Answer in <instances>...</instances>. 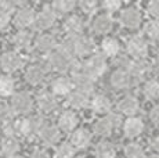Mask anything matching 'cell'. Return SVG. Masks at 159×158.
<instances>
[{"mask_svg": "<svg viewBox=\"0 0 159 158\" xmlns=\"http://www.w3.org/2000/svg\"><path fill=\"white\" fill-rule=\"evenodd\" d=\"M47 67L57 72H66L73 67V50L69 38L48 54Z\"/></svg>", "mask_w": 159, "mask_h": 158, "instance_id": "1", "label": "cell"}, {"mask_svg": "<svg viewBox=\"0 0 159 158\" xmlns=\"http://www.w3.org/2000/svg\"><path fill=\"white\" fill-rule=\"evenodd\" d=\"M79 67H80L82 71L86 72L87 75H90L91 78L97 79L107 71V58L101 53L96 51L90 57H87L83 63L79 64Z\"/></svg>", "mask_w": 159, "mask_h": 158, "instance_id": "2", "label": "cell"}, {"mask_svg": "<svg viewBox=\"0 0 159 158\" xmlns=\"http://www.w3.org/2000/svg\"><path fill=\"white\" fill-rule=\"evenodd\" d=\"M71 81H72V85H73V87H75V90L83 92V93H86V95L93 93L94 87H96V79L91 78L90 75H87L86 72L82 71L79 64L78 65L73 64Z\"/></svg>", "mask_w": 159, "mask_h": 158, "instance_id": "3", "label": "cell"}, {"mask_svg": "<svg viewBox=\"0 0 159 158\" xmlns=\"http://www.w3.org/2000/svg\"><path fill=\"white\" fill-rule=\"evenodd\" d=\"M44 125L46 122L42 117H30V118L17 121V130H18V135L30 137V136L39 135L40 129Z\"/></svg>", "mask_w": 159, "mask_h": 158, "instance_id": "4", "label": "cell"}, {"mask_svg": "<svg viewBox=\"0 0 159 158\" xmlns=\"http://www.w3.org/2000/svg\"><path fill=\"white\" fill-rule=\"evenodd\" d=\"M72 44V50H73V56H89L90 57L91 54L96 53V43L91 38L84 35L76 36V38H69Z\"/></svg>", "mask_w": 159, "mask_h": 158, "instance_id": "5", "label": "cell"}, {"mask_svg": "<svg viewBox=\"0 0 159 158\" xmlns=\"http://www.w3.org/2000/svg\"><path fill=\"white\" fill-rule=\"evenodd\" d=\"M126 50L133 60H144L148 54V44L141 36H131L126 43Z\"/></svg>", "mask_w": 159, "mask_h": 158, "instance_id": "6", "label": "cell"}, {"mask_svg": "<svg viewBox=\"0 0 159 158\" xmlns=\"http://www.w3.org/2000/svg\"><path fill=\"white\" fill-rule=\"evenodd\" d=\"M33 107V99L29 93L18 92L11 97V110L17 114H28Z\"/></svg>", "mask_w": 159, "mask_h": 158, "instance_id": "7", "label": "cell"}, {"mask_svg": "<svg viewBox=\"0 0 159 158\" xmlns=\"http://www.w3.org/2000/svg\"><path fill=\"white\" fill-rule=\"evenodd\" d=\"M24 60L15 51H6L0 56V67L6 72H15L22 67Z\"/></svg>", "mask_w": 159, "mask_h": 158, "instance_id": "8", "label": "cell"}, {"mask_svg": "<svg viewBox=\"0 0 159 158\" xmlns=\"http://www.w3.org/2000/svg\"><path fill=\"white\" fill-rule=\"evenodd\" d=\"M120 22L123 26L130 29H136L141 25V21H143V16L140 13L139 8L136 7H127L125 8L123 11L120 13Z\"/></svg>", "mask_w": 159, "mask_h": 158, "instance_id": "9", "label": "cell"}, {"mask_svg": "<svg viewBox=\"0 0 159 158\" xmlns=\"http://www.w3.org/2000/svg\"><path fill=\"white\" fill-rule=\"evenodd\" d=\"M35 18H36V14L32 8L21 7V8H18L14 16V24H15V26L25 31L26 28H29L30 25L35 24Z\"/></svg>", "mask_w": 159, "mask_h": 158, "instance_id": "10", "label": "cell"}, {"mask_svg": "<svg viewBox=\"0 0 159 158\" xmlns=\"http://www.w3.org/2000/svg\"><path fill=\"white\" fill-rule=\"evenodd\" d=\"M56 18L57 16L51 10V7H44L43 10H40V13L36 14L35 25L40 31H47V29H50L56 24Z\"/></svg>", "mask_w": 159, "mask_h": 158, "instance_id": "11", "label": "cell"}, {"mask_svg": "<svg viewBox=\"0 0 159 158\" xmlns=\"http://www.w3.org/2000/svg\"><path fill=\"white\" fill-rule=\"evenodd\" d=\"M112 26H114V20L107 13L97 16L91 22V29L97 35H107V33L111 32Z\"/></svg>", "mask_w": 159, "mask_h": 158, "instance_id": "12", "label": "cell"}, {"mask_svg": "<svg viewBox=\"0 0 159 158\" xmlns=\"http://www.w3.org/2000/svg\"><path fill=\"white\" fill-rule=\"evenodd\" d=\"M58 39L53 33H42L36 38L35 46L42 53H51L58 47Z\"/></svg>", "mask_w": 159, "mask_h": 158, "instance_id": "13", "label": "cell"}, {"mask_svg": "<svg viewBox=\"0 0 159 158\" xmlns=\"http://www.w3.org/2000/svg\"><path fill=\"white\" fill-rule=\"evenodd\" d=\"M79 123V118L78 115L73 111H64L60 114L58 117V129L62 130V132H73L76 129Z\"/></svg>", "mask_w": 159, "mask_h": 158, "instance_id": "14", "label": "cell"}, {"mask_svg": "<svg viewBox=\"0 0 159 158\" xmlns=\"http://www.w3.org/2000/svg\"><path fill=\"white\" fill-rule=\"evenodd\" d=\"M38 108L42 114H53L54 111L58 108V103L57 99L53 93H42L38 97Z\"/></svg>", "mask_w": 159, "mask_h": 158, "instance_id": "15", "label": "cell"}, {"mask_svg": "<svg viewBox=\"0 0 159 158\" xmlns=\"http://www.w3.org/2000/svg\"><path fill=\"white\" fill-rule=\"evenodd\" d=\"M111 85L118 90H125L129 89L133 85V78L126 69H116L114 74L111 75Z\"/></svg>", "mask_w": 159, "mask_h": 158, "instance_id": "16", "label": "cell"}, {"mask_svg": "<svg viewBox=\"0 0 159 158\" xmlns=\"http://www.w3.org/2000/svg\"><path fill=\"white\" fill-rule=\"evenodd\" d=\"M46 72H47V69H46V67L43 64H33V65H30L29 68L26 69L25 79L29 85L36 86V85L42 83V82L44 81Z\"/></svg>", "mask_w": 159, "mask_h": 158, "instance_id": "17", "label": "cell"}, {"mask_svg": "<svg viewBox=\"0 0 159 158\" xmlns=\"http://www.w3.org/2000/svg\"><path fill=\"white\" fill-rule=\"evenodd\" d=\"M118 110L122 115H126V117H134V115L139 112L140 110V103L136 97L133 96H125L123 99L119 101L118 104Z\"/></svg>", "mask_w": 159, "mask_h": 158, "instance_id": "18", "label": "cell"}, {"mask_svg": "<svg viewBox=\"0 0 159 158\" xmlns=\"http://www.w3.org/2000/svg\"><path fill=\"white\" fill-rule=\"evenodd\" d=\"M72 89V81L68 77H58L51 82V92L54 96H68Z\"/></svg>", "mask_w": 159, "mask_h": 158, "instance_id": "19", "label": "cell"}, {"mask_svg": "<svg viewBox=\"0 0 159 158\" xmlns=\"http://www.w3.org/2000/svg\"><path fill=\"white\" fill-rule=\"evenodd\" d=\"M60 136H61V130L56 125H50V123H46L40 129V132H39L40 140L47 146H53L56 143H58Z\"/></svg>", "mask_w": 159, "mask_h": 158, "instance_id": "20", "label": "cell"}, {"mask_svg": "<svg viewBox=\"0 0 159 158\" xmlns=\"http://www.w3.org/2000/svg\"><path fill=\"white\" fill-rule=\"evenodd\" d=\"M123 132H125V135L130 139L137 137V136H140L143 132H144V122L137 117L127 118V119L125 121Z\"/></svg>", "mask_w": 159, "mask_h": 158, "instance_id": "21", "label": "cell"}, {"mask_svg": "<svg viewBox=\"0 0 159 158\" xmlns=\"http://www.w3.org/2000/svg\"><path fill=\"white\" fill-rule=\"evenodd\" d=\"M64 29L69 38L80 36L83 32V21L79 16H69L64 22Z\"/></svg>", "mask_w": 159, "mask_h": 158, "instance_id": "22", "label": "cell"}, {"mask_svg": "<svg viewBox=\"0 0 159 158\" xmlns=\"http://www.w3.org/2000/svg\"><path fill=\"white\" fill-rule=\"evenodd\" d=\"M90 105L96 114H109L111 100H109L108 96L98 93V95H94L90 99Z\"/></svg>", "mask_w": 159, "mask_h": 158, "instance_id": "23", "label": "cell"}, {"mask_svg": "<svg viewBox=\"0 0 159 158\" xmlns=\"http://www.w3.org/2000/svg\"><path fill=\"white\" fill-rule=\"evenodd\" d=\"M68 104L75 110H82L90 105V95H86L79 90H72L68 95Z\"/></svg>", "mask_w": 159, "mask_h": 158, "instance_id": "24", "label": "cell"}, {"mask_svg": "<svg viewBox=\"0 0 159 158\" xmlns=\"http://www.w3.org/2000/svg\"><path fill=\"white\" fill-rule=\"evenodd\" d=\"M126 71L130 74L131 78H143L147 75V72L149 71V64L144 60H131L129 61L126 67Z\"/></svg>", "mask_w": 159, "mask_h": 158, "instance_id": "25", "label": "cell"}, {"mask_svg": "<svg viewBox=\"0 0 159 158\" xmlns=\"http://www.w3.org/2000/svg\"><path fill=\"white\" fill-rule=\"evenodd\" d=\"M91 142V133L87 129H75L71 136V144L75 148H86Z\"/></svg>", "mask_w": 159, "mask_h": 158, "instance_id": "26", "label": "cell"}, {"mask_svg": "<svg viewBox=\"0 0 159 158\" xmlns=\"http://www.w3.org/2000/svg\"><path fill=\"white\" fill-rule=\"evenodd\" d=\"M18 151H20V142L15 137H6L0 144V154L4 158L17 156Z\"/></svg>", "mask_w": 159, "mask_h": 158, "instance_id": "27", "label": "cell"}, {"mask_svg": "<svg viewBox=\"0 0 159 158\" xmlns=\"http://www.w3.org/2000/svg\"><path fill=\"white\" fill-rule=\"evenodd\" d=\"M101 50L102 56L105 57H116L120 50V44L115 38H105L101 42Z\"/></svg>", "mask_w": 159, "mask_h": 158, "instance_id": "28", "label": "cell"}, {"mask_svg": "<svg viewBox=\"0 0 159 158\" xmlns=\"http://www.w3.org/2000/svg\"><path fill=\"white\" fill-rule=\"evenodd\" d=\"M50 7L56 16L57 14L58 16H65V14H69L71 11L75 10L76 3L73 0H56Z\"/></svg>", "mask_w": 159, "mask_h": 158, "instance_id": "29", "label": "cell"}, {"mask_svg": "<svg viewBox=\"0 0 159 158\" xmlns=\"http://www.w3.org/2000/svg\"><path fill=\"white\" fill-rule=\"evenodd\" d=\"M114 130V125L112 122L109 121L108 117H104V118H100L96 123H94V133L97 136H102V137H107L109 136Z\"/></svg>", "mask_w": 159, "mask_h": 158, "instance_id": "30", "label": "cell"}, {"mask_svg": "<svg viewBox=\"0 0 159 158\" xmlns=\"http://www.w3.org/2000/svg\"><path fill=\"white\" fill-rule=\"evenodd\" d=\"M94 154H96V158H115L116 151H115V147L112 146V143L100 142L96 146Z\"/></svg>", "mask_w": 159, "mask_h": 158, "instance_id": "31", "label": "cell"}, {"mask_svg": "<svg viewBox=\"0 0 159 158\" xmlns=\"http://www.w3.org/2000/svg\"><path fill=\"white\" fill-rule=\"evenodd\" d=\"M15 82L10 75H2L0 77V97H8L14 93Z\"/></svg>", "mask_w": 159, "mask_h": 158, "instance_id": "32", "label": "cell"}, {"mask_svg": "<svg viewBox=\"0 0 159 158\" xmlns=\"http://www.w3.org/2000/svg\"><path fill=\"white\" fill-rule=\"evenodd\" d=\"M13 43L18 49H28L32 44V35L28 31H20L13 36Z\"/></svg>", "mask_w": 159, "mask_h": 158, "instance_id": "33", "label": "cell"}, {"mask_svg": "<svg viewBox=\"0 0 159 158\" xmlns=\"http://www.w3.org/2000/svg\"><path fill=\"white\" fill-rule=\"evenodd\" d=\"M125 158H145L144 148L139 143H130L125 148Z\"/></svg>", "mask_w": 159, "mask_h": 158, "instance_id": "34", "label": "cell"}, {"mask_svg": "<svg viewBox=\"0 0 159 158\" xmlns=\"http://www.w3.org/2000/svg\"><path fill=\"white\" fill-rule=\"evenodd\" d=\"M144 96L149 100H157L159 97V82L158 81H148L144 85Z\"/></svg>", "mask_w": 159, "mask_h": 158, "instance_id": "35", "label": "cell"}, {"mask_svg": "<svg viewBox=\"0 0 159 158\" xmlns=\"http://www.w3.org/2000/svg\"><path fill=\"white\" fill-rule=\"evenodd\" d=\"M73 156H75V147L71 143H62L56 150V158H72Z\"/></svg>", "mask_w": 159, "mask_h": 158, "instance_id": "36", "label": "cell"}, {"mask_svg": "<svg viewBox=\"0 0 159 158\" xmlns=\"http://www.w3.org/2000/svg\"><path fill=\"white\" fill-rule=\"evenodd\" d=\"M145 32L152 40H159V20H152L147 24Z\"/></svg>", "mask_w": 159, "mask_h": 158, "instance_id": "37", "label": "cell"}, {"mask_svg": "<svg viewBox=\"0 0 159 158\" xmlns=\"http://www.w3.org/2000/svg\"><path fill=\"white\" fill-rule=\"evenodd\" d=\"M79 7H80V10L83 11L84 14L90 16V14L96 13V10L98 8V3L94 2V0H82V2L79 3Z\"/></svg>", "mask_w": 159, "mask_h": 158, "instance_id": "38", "label": "cell"}, {"mask_svg": "<svg viewBox=\"0 0 159 158\" xmlns=\"http://www.w3.org/2000/svg\"><path fill=\"white\" fill-rule=\"evenodd\" d=\"M102 7H104V10L107 11V14H109V16H111L112 13L120 10L122 2H119V0H105V2L102 3Z\"/></svg>", "mask_w": 159, "mask_h": 158, "instance_id": "39", "label": "cell"}, {"mask_svg": "<svg viewBox=\"0 0 159 158\" xmlns=\"http://www.w3.org/2000/svg\"><path fill=\"white\" fill-rule=\"evenodd\" d=\"M10 108H8V105L6 104L3 100H0V121L2 122H6V121L11 119V114H10Z\"/></svg>", "mask_w": 159, "mask_h": 158, "instance_id": "40", "label": "cell"}, {"mask_svg": "<svg viewBox=\"0 0 159 158\" xmlns=\"http://www.w3.org/2000/svg\"><path fill=\"white\" fill-rule=\"evenodd\" d=\"M15 8V3L13 2H6V0H0V13L10 16Z\"/></svg>", "mask_w": 159, "mask_h": 158, "instance_id": "41", "label": "cell"}, {"mask_svg": "<svg viewBox=\"0 0 159 158\" xmlns=\"http://www.w3.org/2000/svg\"><path fill=\"white\" fill-rule=\"evenodd\" d=\"M148 14L155 20H159V0H152L148 4Z\"/></svg>", "mask_w": 159, "mask_h": 158, "instance_id": "42", "label": "cell"}, {"mask_svg": "<svg viewBox=\"0 0 159 158\" xmlns=\"http://www.w3.org/2000/svg\"><path fill=\"white\" fill-rule=\"evenodd\" d=\"M149 119L155 126H159V104L149 111Z\"/></svg>", "mask_w": 159, "mask_h": 158, "instance_id": "43", "label": "cell"}, {"mask_svg": "<svg viewBox=\"0 0 159 158\" xmlns=\"http://www.w3.org/2000/svg\"><path fill=\"white\" fill-rule=\"evenodd\" d=\"M8 22H10V16H7V14H3V13H0V29H4V28H7Z\"/></svg>", "mask_w": 159, "mask_h": 158, "instance_id": "44", "label": "cell"}, {"mask_svg": "<svg viewBox=\"0 0 159 158\" xmlns=\"http://www.w3.org/2000/svg\"><path fill=\"white\" fill-rule=\"evenodd\" d=\"M30 158H50V156L43 150H36L30 154Z\"/></svg>", "mask_w": 159, "mask_h": 158, "instance_id": "45", "label": "cell"}, {"mask_svg": "<svg viewBox=\"0 0 159 158\" xmlns=\"http://www.w3.org/2000/svg\"><path fill=\"white\" fill-rule=\"evenodd\" d=\"M151 147L154 148L157 153H159V135L155 136V137L151 140Z\"/></svg>", "mask_w": 159, "mask_h": 158, "instance_id": "46", "label": "cell"}, {"mask_svg": "<svg viewBox=\"0 0 159 158\" xmlns=\"http://www.w3.org/2000/svg\"><path fill=\"white\" fill-rule=\"evenodd\" d=\"M147 158H159V154H151V156H148Z\"/></svg>", "mask_w": 159, "mask_h": 158, "instance_id": "47", "label": "cell"}, {"mask_svg": "<svg viewBox=\"0 0 159 158\" xmlns=\"http://www.w3.org/2000/svg\"><path fill=\"white\" fill-rule=\"evenodd\" d=\"M11 158H24V157H21V156H14V157H11Z\"/></svg>", "mask_w": 159, "mask_h": 158, "instance_id": "48", "label": "cell"}, {"mask_svg": "<svg viewBox=\"0 0 159 158\" xmlns=\"http://www.w3.org/2000/svg\"><path fill=\"white\" fill-rule=\"evenodd\" d=\"M157 63H158V65H159V53H158V57H157Z\"/></svg>", "mask_w": 159, "mask_h": 158, "instance_id": "49", "label": "cell"}]
</instances>
